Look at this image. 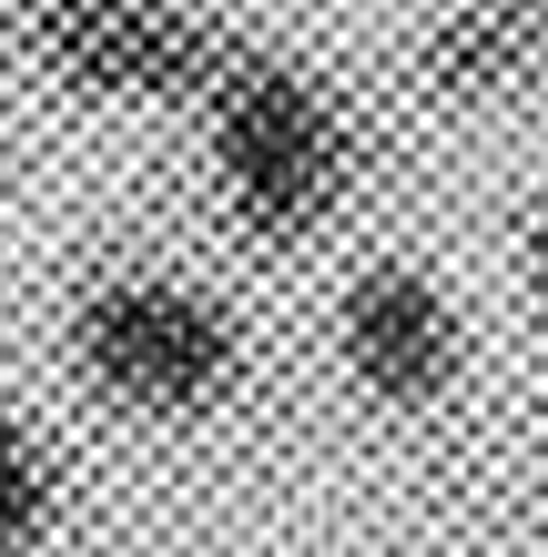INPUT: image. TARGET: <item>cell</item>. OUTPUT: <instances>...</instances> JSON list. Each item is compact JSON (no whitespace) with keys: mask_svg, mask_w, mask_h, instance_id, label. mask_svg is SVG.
<instances>
[{"mask_svg":"<svg viewBox=\"0 0 548 557\" xmlns=\"http://www.w3.org/2000/svg\"><path fill=\"white\" fill-rule=\"evenodd\" d=\"M204 122H214V183L254 244H305L336 223L345 183H356V133L315 72L244 51L204 91Z\"/></svg>","mask_w":548,"mask_h":557,"instance_id":"1","label":"cell"},{"mask_svg":"<svg viewBox=\"0 0 548 557\" xmlns=\"http://www.w3.org/2000/svg\"><path fill=\"white\" fill-rule=\"evenodd\" d=\"M51 456H41V436H31L21 416H0V557H31L41 547V528H51Z\"/></svg>","mask_w":548,"mask_h":557,"instance_id":"6","label":"cell"},{"mask_svg":"<svg viewBox=\"0 0 548 557\" xmlns=\"http://www.w3.org/2000/svg\"><path fill=\"white\" fill-rule=\"evenodd\" d=\"M51 82L92 91V102H204V91L244 61L214 21H193L183 0H51L31 21Z\"/></svg>","mask_w":548,"mask_h":557,"instance_id":"3","label":"cell"},{"mask_svg":"<svg viewBox=\"0 0 548 557\" xmlns=\"http://www.w3.org/2000/svg\"><path fill=\"white\" fill-rule=\"evenodd\" d=\"M519 264H528V294H538V324H548V193H538V213H528V234H519Z\"/></svg>","mask_w":548,"mask_h":557,"instance_id":"7","label":"cell"},{"mask_svg":"<svg viewBox=\"0 0 548 557\" xmlns=\"http://www.w3.org/2000/svg\"><path fill=\"white\" fill-rule=\"evenodd\" d=\"M416 82L437 102H538L548 91V0H458L416 41Z\"/></svg>","mask_w":548,"mask_h":557,"instance_id":"5","label":"cell"},{"mask_svg":"<svg viewBox=\"0 0 548 557\" xmlns=\"http://www.w3.org/2000/svg\"><path fill=\"white\" fill-rule=\"evenodd\" d=\"M72 366L92 375V396L133 416H204L244 385V335L204 284L102 274L72 305Z\"/></svg>","mask_w":548,"mask_h":557,"instance_id":"2","label":"cell"},{"mask_svg":"<svg viewBox=\"0 0 548 557\" xmlns=\"http://www.w3.org/2000/svg\"><path fill=\"white\" fill-rule=\"evenodd\" d=\"M336 345H345V375H356L376 406H437L447 385H458V355H467L447 284L416 274V264H366L345 284Z\"/></svg>","mask_w":548,"mask_h":557,"instance_id":"4","label":"cell"}]
</instances>
